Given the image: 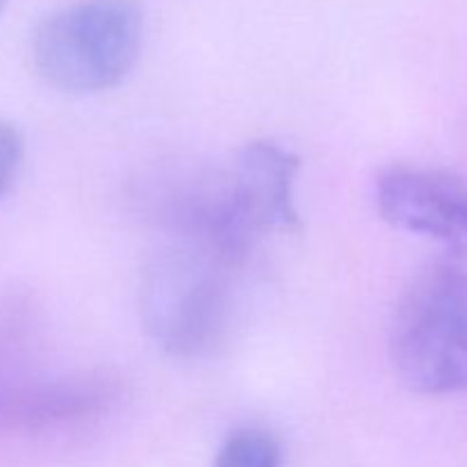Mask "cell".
<instances>
[{"label":"cell","mask_w":467,"mask_h":467,"mask_svg":"<svg viewBox=\"0 0 467 467\" xmlns=\"http://www.w3.org/2000/svg\"><path fill=\"white\" fill-rule=\"evenodd\" d=\"M144 27L140 0H68L36 26L32 62L41 80L62 94H100L130 76Z\"/></svg>","instance_id":"1"},{"label":"cell","mask_w":467,"mask_h":467,"mask_svg":"<svg viewBox=\"0 0 467 467\" xmlns=\"http://www.w3.org/2000/svg\"><path fill=\"white\" fill-rule=\"evenodd\" d=\"M388 349L409 390H467V265L441 260L415 274L392 313Z\"/></svg>","instance_id":"2"},{"label":"cell","mask_w":467,"mask_h":467,"mask_svg":"<svg viewBox=\"0 0 467 467\" xmlns=\"http://www.w3.org/2000/svg\"><path fill=\"white\" fill-rule=\"evenodd\" d=\"M231 260L203 242L176 235L141 283V319L155 345L176 358L210 354L228 331L233 310Z\"/></svg>","instance_id":"3"},{"label":"cell","mask_w":467,"mask_h":467,"mask_svg":"<svg viewBox=\"0 0 467 467\" xmlns=\"http://www.w3.org/2000/svg\"><path fill=\"white\" fill-rule=\"evenodd\" d=\"M379 214L410 235L467 251V182L442 169L395 164L374 185Z\"/></svg>","instance_id":"4"},{"label":"cell","mask_w":467,"mask_h":467,"mask_svg":"<svg viewBox=\"0 0 467 467\" xmlns=\"http://www.w3.org/2000/svg\"><path fill=\"white\" fill-rule=\"evenodd\" d=\"M301 160L269 140L246 144L226 176L228 203L242 235L255 244L272 231H299L295 182Z\"/></svg>","instance_id":"5"},{"label":"cell","mask_w":467,"mask_h":467,"mask_svg":"<svg viewBox=\"0 0 467 467\" xmlns=\"http://www.w3.org/2000/svg\"><path fill=\"white\" fill-rule=\"evenodd\" d=\"M214 467H283L281 445L260 427H242L219 447Z\"/></svg>","instance_id":"6"},{"label":"cell","mask_w":467,"mask_h":467,"mask_svg":"<svg viewBox=\"0 0 467 467\" xmlns=\"http://www.w3.org/2000/svg\"><path fill=\"white\" fill-rule=\"evenodd\" d=\"M103 390L94 386L50 388L39 395L26 400L21 415L27 422H48V420H67L68 415L89 413L103 401Z\"/></svg>","instance_id":"7"},{"label":"cell","mask_w":467,"mask_h":467,"mask_svg":"<svg viewBox=\"0 0 467 467\" xmlns=\"http://www.w3.org/2000/svg\"><path fill=\"white\" fill-rule=\"evenodd\" d=\"M26 144L14 123L0 119V201L9 194L23 164Z\"/></svg>","instance_id":"8"},{"label":"cell","mask_w":467,"mask_h":467,"mask_svg":"<svg viewBox=\"0 0 467 467\" xmlns=\"http://www.w3.org/2000/svg\"><path fill=\"white\" fill-rule=\"evenodd\" d=\"M7 3H9V0H0V14H3V9L7 7Z\"/></svg>","instance_id":"9"}]
</instances>
